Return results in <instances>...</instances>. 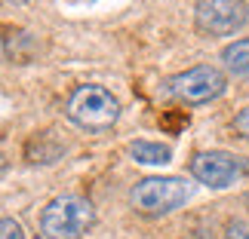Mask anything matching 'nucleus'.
Wrapping results in <instances>:
<instances>
[{
	"instance_id": "1",
	"label": "nucleus",
	"mask_w": 249,
	"mask_h": 239,
	"mask_svg": "<svg viewBox=\"0 0 249 239\" xmlns=\"http://www.w3.org/2000/svg\"><path fill=\"white\" fill-rule=\"evenodd\" d=\"M95 224V208L89 199L77 193L55 196L40 212V233L43 239H83Z\"/></svg>"
},
{
	"instance_id": "2",
	"label": "nucleus",
	"mask_w": 249,
	"mask_h": 239,
	"mask_svg": "<svg viewBox=\"0 0 249 239\" xmlns=\"http://www.w3.org/2000/svg\"><path fill=\"white\" fill-rule=\"evenodd\" d=\"M191 199V184L178 175H151L132 184L129 206L145 218H163L172 215Z\"/></svg>"
},
{
	"instance_id": "3",
	"label": "nucleus",
	"mask_w": 249,
	"mask_h": 239,
	"mask_svg": "<svg viewBox=\"0 0 249 239\" xmlns=\"http://www.w3.org/2000/svg\"><path fill=\"white\" fill-rule=\"evenodd\" d=\"M65 113L74 126L86 132H108L120 120V101L99 83H83L68 95Z\"/></svg>"
},
{
	"instance_id": "4",
	"label": "nucleus",
	"mask_w": 249,
	"mask_h": 239,
	"mask_svg": "<svg viewBox=\"0 0 249 239\" xmlns=\"http://www.w3.org/2000/svg\"><path fill=\"white\" fill-rule=\"evenodd\" d=\"M163 89L169 98H176L181 104H209L215 98H222L228 89V77L222 68L215 64H194L188 71H178L163 83Z\"/></svg>"
},
{
	"instance_id": "5",
	"label": "nucleus",
	"mask_w": 249,
	"mask_h": 239,
	"mask_svg": "<svg viewBox=\"0 0 249 239\" xmlns=\"http://www.w3.org/2000/svg\"><path fill=\"white\" fill-rule=\"evenodd\" d=\"M194 181H200L203 187L213 190H225L234 181H240L249 175V159L237 157L231 150H197L188 162Z\"/></svg>"
},
{
	"instance_id": "6",
	"label": "nucleus",
	"mask_w": 249,
	"mask_h": 239,
	"mask_svg": "<svg viewBox=\"0 0 249 239\" xmlns=\"http://www.w3.org/2000/svg\"><path fill=\"white\" fill-rule=\"evenodd\" d=\"M249 22V0H197L194 25L209 37H231Z\"/></svg>"
},
{
	"instance_id": "7",
	"label": "nucleus",
	"mask_w": 249,
	"mask_h": 239,
	"mask_svg": "<svg viewBox=\"0 0 249 239\" xmlns=\"http://www.w3.org/2000/svg\"><path fill=\"white\" fill-rule=\"evenodd\" d=\"M129 157L142 162V166H166V162L172 159V147L169 144H160V141H132L129 144Z\"/></svg>"
},
{
	"instance_id": "8",
	"label": "nucleus",
	"mask_w": 249,
	"mask_h": 239,
	"mask_svg": "<svg viewBox=\"0 0 249 239\" xmlns=\"http://www.w3.org/2000/svg\"><path fill=\"white\" fill-rule=\"evenodd\" d=\"M222 64H225L228 74H237V77L249 74V37H240V40L225 46L222 49Z\"/></svg>"
},
{
	"instance_id": "9",
	"label": "nucleus",
	"mask_w": 249,
	"mask_h": 239,
	"mask_svg": "<svg viewBox=\"0 0 249 239\" xmlns=\"http://www.w3.org/2000/svg\"><path fill=\"white\" fill-rule=\"evenodd\" d=\"M225 239H249V221L246 218H231L225 224Z\"/></svg>"
},
{
	"instance_id": "10",
	"label": "nucleus",
	"mask_w": 249,
	"mask_h": 239,
	"mask_svg": "<svg viewBox=\"0 0 249 239\" xmlns=\"http://www.w3.org/2000/svg\"><path fill=\"white\" fill-rule=\"evenodd\" d=\"M0 239H25V230L16 218H0Z\"/></svg>"
},
{
	"instance_id": "11",
	"label": "nucleus",
	"mask_w": 249,
	"mask_h": 239,
	"mask_svg": "<svg viewBox=\"0 0 249 239\" xmlns=\"http://www.w3.org/2000/svg\"><path fill=\"white\" fill-rule=\"evenodd\" d=\"M231 126H234V132H237L240 138L249 141V108H243V111H237V113H234Z\"/></svg>"
},
{
	"instance_id": "12",
	"label": "nucleus",
	"mask_w": 249,
	"mask_h": 239,
	"mask_svg": "<svg viewBox=\"0 0 249 239\" xmlns=\"http://www.w3.org/2000/svg\"><path fill=\"white\" fill-rule=\"evenodd\" d=\"M6 62V31H0V64Z\"/></svg>"
},
{
	"instance_id": "13",
	"label": "nucleus",
	"mask_w": 249,
	"mask_h": 239,
	"mask_svg": "<svg viewBox=\"0 0 249 239\" xmlns=\"http://www.w3.org/2000/svg\"><path fill=\"white\" fill-rule=\"evenodd\" d=\"M188 239H215V236L209 233V230H197V233H191Z\"/></svg>"
},
{
	"instance_id": "14",
	"label": "nucleus",
	"mask_w": 249,
	"mask_h": 239,
	"mask_svg": "<svg viewBox=\"0 0 249 239\" xmlns=\"http://www.w3.org/2000/svg\"><path fill=\"white\" fill-rule=\"evenodd\" d=\"M6 3H13V6H18V3H28V0H6Z\"/></svg>"
},
{
	"instance_id": "15",
	"label": "nucleus",
	"mask_w": 249,
	"mask_h": 239,
	"mask_svg": "<svg viewBox=\"0 0 249 239\" xmlns=\"http://www.w3.org/2000/svg\"><path fill=\"white\" fill-rule=\"evenodd\" d=\"M246 206H249V193H246Z\"/></svg>"
}]
</instances>
